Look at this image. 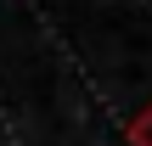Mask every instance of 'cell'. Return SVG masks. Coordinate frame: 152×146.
Masks as SVG:
<instances>
[{"label": "cell", "mask_w": 152, "mask_h": 146, "mask_svg": "<svg viewBox=\"0 0 152 146\" xmlns=\"http://www.w3.org/2000/svg\"><path fill=\"white\" fill-rule=\"evenodd\" d=\"M130 146H152V107L135 118V124H130Z\"/></svg>", "instance_id": "6da1fadb"}]
</instances>
